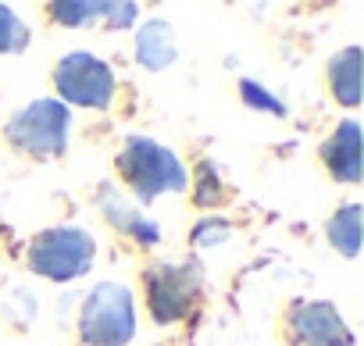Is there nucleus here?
<instances>
[{"label": "nucleus", "instance_id": "1", "mask_svg": "<svg viewBox=\"0 0 364 346\" xmlns=\"http://www.w3.org/2000/svg\"><path fill=\"white\" fill-rule=\"evenodd\" d=\"M114 168L132 193V204H150L164 193H182L190 186V171L178 161V153L150 136H129L114 157Z\"/></svg>", "mask_w": 364, "mask_h": 346}, {"label": "nucleus", "instance_id": "2", "mask_svg": "<svg viewBox=\"0 0 364 346\" xmlns=\"http://www.w3.org/2000/svg\"><path fill=\"white\" fill-rule=\"evenodd\" d=\"M143 300L154 325L186 321L204 300V279L197 264L154 261L143 268Z\"/></svg>", "mask_w": 364, "mask_h": 346}, {"label": "nucleus", "instance_id": "3", "mask_svg": "<svg viewBox=\"0 0 364 346\" xmlns=\"http://www.w3.org/2000/svg\"><path fill=\"white\" fill-rule=\"evenodd\" d=\"M68 132H72V111L61 100L40 97L15 111L4 125V139L11 143L15 153H26L33 161H50L68 150Z\"/></svg>", "mask_w": 364, "mask_h": 346}, {"label": "nucleus", "instance_id": "4", "mask_svg": "<svg viewBox=\"0 0 364 346\" xmlns=\"http://www.w3.org/2000/svg\"><path fill=\"white\" fill-rule=\"evenodd\" d=\"M136 335V296L122 282H97L79 307V339L86 346H129Z\"/></svg>", "mask_w": 364, "mask_h": 346}, {"label": "nucleus", "instance_id": "5", "mask_svg": "<svg viewBox=\"0 0 364 346\" xmlns=\"http://www.w3.org/2000/svg\"><path fill=\"white\" fill-rule=\"evenodd\" d=\"M97 261V239L82 225H54L33 236L26 264L47 282H72L86 275Z\"/></svg>", "mask_w": 364, "mask_h": 346}, {"label": "nucleus", "instance_id": "6", "mask_svg": "<svg viewBox=\"0 0 364 346\" xmlns=\"http://www.w3.org/2000/svg\"><path fill=\"white\" fill-rule=\"evenodd\" d=\"M54 90L61 97V104L72 107H86V111H107L114 104L118 93V79L114 68L90 54V50H72L54 65Z\"/></svg>", "mask_w": 364, "mask_h": 346}, {"label": "nucleus", "instance_id": "7", "mask_svg": "<svg viewBox=\"0 0 364 346\" xmlns=\"http://www.w3.org/2000/svg\"><path fill=\"white\" fill-rule=\"evenodd\" d=\"M289 346H353V332L332 300H293L282 310Z\"/></svg>", "mask_w": 364, "mask_h": 346}, {"label": "nucleus", "instance_id": "8", "mask_svg": "<svg viewBox=\"0 0 364 346\" xmlns=\"http://www.w3.org/2000/svg\"><path fill=\"white\" fill-rule=\"evenodd\" d=\"M93 204H97V211L104 215V222H107L111 229H118L125 239H132L136 247L150 250V247H157V243H161V225H157L154 218H146V215H143V207H139V204H132L129 197H122L111 183L97 186Z\"/></svg>", "mask_w": 364, "mask_h": 346}, {"label": "nucleus", "instance_id": "9", "mask_svg": "<svg viewBox=\"0 0 364 346\" xmlns=\"http://www.w3.org/2000/svg\"><path fill=\"white\" fill-rule=\"evenodd\" d=\"M318 157L328 171V179L357 186L360 183V125L353 118H343L332 129V136L321 143Z\"/></svg>", "mask_w": 364, "mask_h": 346}, {"label": "nucleus", "instance_id": "10", "mask_svg": "<svg viewBox=\"0 0 364 346\" xmlns=\"http://www.w3.org/2000/svg\"><path fill=\"white\" fill-rule=\"evenodd\" d=\"M132 58H136V65L146 68V72H164V68L175 65V58H178L175 29H171L164 18H146V22L136 29Z\"/></svg>", "mask_w": 364, "mask_h": 346}, {"label": "nucleus", "instance_id": "11", "mask_svg": "<svg viewBox=\"0 0 364 346\" xmlns=\"http://www.w3.org/2000/svg\"><path fill=\"white\" fill-rule=\"evenodd\" d=\"M325 82H328V93L336 97V104H343L350 111L360 104V47L357 43H350L328 58Z\"/></svg>", "mask_w": 364, "mask_h": 346}, {"label": "nucleus", "instance_id": "12", "mask_svg": "<svg viewBox=\"0 0 364 346\" xmlns=\"http://www.w3.org/2000/svg\"><path fill=\"white\" fill-rule=\"evenodd\" d=\"M325 236L332 243V250H339L343 257H357L360 254V204H343L332 211V218L325 222Z\"/></svg>", "mask_w": 364, "mask_h": 346}, {"label": "nucleus", "instance_id": "13", "mask_svg": "<svg viewBox=\"0 0 364 346\" xmlns=\"http://www.w3.org/2000/svg\"><path fill=\"white\" fill-rule=\"evenodd\" d=\"M104 8L107 0H54V4H47V15L65 29H86L104 18Z\"/></svg>", "mask_w": 364, "mask_h": 346}, {"label": "nucleus", "instance_id": "14", "mask_svg": "<svg viewBox=\"0 0 364 346\" xmlns=\"http://www.w3.org/2000/svg\"><path fill=\"white\" fill-rule=\"evenodd\" d=\"M229 200V190L222 183V171L211 161H200L197 175H193V204L197 207H218Z\"/></svg>", "mask_w": 364, "mask_h": 346}, {"label": "nucleus", "instance_id": "15", "mask_svg": "<svg viewBox=\"0 0 364 346\" xmlns=\"http://www.w3.org/2000/svg\"><path fill=\"white\" fill-rule=\"evenodd\" d=\"M26 47H29V26L8 4H0V54H22Z\"/></svg>", "mask_w": 364, "mask_h": 346}, {"label": "nucleus", "instance_id": "16", "mask_svg": "<svg viewBox=\"0 0 364 346\" xmlns=\"http://www.w3.org/2000/svg\"><path fill=\"white\" fill-rule=\"evenodd\" d=\"M240 97H243V104L254 107V111H264V114L286 118V104H282L275 93H268L261 82H254V79H240Z\"/></svg>", "mask_w": 364, "mask_h": 346}, {"label": "nucleus", "instance_id": "17", "mask_svg": "<svg viewBox=\"0 0 364 346\" xmlns=\"http://www.w3.org/2000/svg\"><path fill=\"white\" fill-rule=\"evenodd\" d=\"M232 236V225H229V218H200L193 229H190V243L193 247H200V250H211V247H222L225 239Z\"/></svg>", "mask_w": 364, "mask_h": 346}, {"label": "nucleus", "instance_id": "18", "mask_svg": "<svg viewBox=\"0 0 364 346\" xmlns=\"http://www.w3.org/2000/svg\"><path fill=\"white\" fill-rule=\"evenodd\" d=\"M136 18H139V4H132V0H107L104 8L107 29H132Z\"/></svg>", "mask_w": 364, "mask_h": 346}]
</instances>
